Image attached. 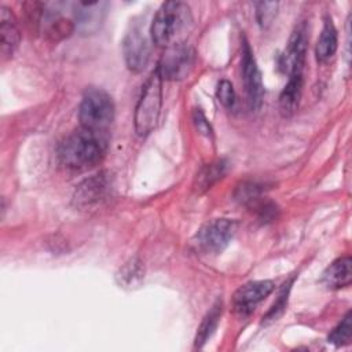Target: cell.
Segmentation results:
<instances>
[{"mask_svg":"<svg viewBox=\"0 0 352 352\" xmlns=\"http://www.w3.org/2000/svg\"><path fill=\"white\" fill-rule=\"evenodd\" d=\"M104 139L100 133L78 128L59 144L60 162L74 170H85L98 165L104 157Z\"/></svg>","mask_w":352,"mask_h":352,"instance_id":"1","label":"cell"},{"mask_svg":"<svg viewBox=\"0 0 352 352\" xmlns=\"http://www.w3.org/2000/svg\"><path fill=\"white\" fill-rule=\"evenodd\" d=\"M192 22L191 10L183 1H166L164 3L150 26V36L157 47L168 48L179 44L180 37L188 30Z\"/></svg>","mask_w":352,"mask_h":352,"instance_id":"2","label":"cell"},{"mask_svg":"<svg viewBox=\"0 0 352 352\" xmlns=\"http://www.w3.org/2000/svg\"><path fill=\"white\" fill-rule=\"evenodd\" d=\"M78 120L82 128L103 133L114 120V102L102 88H88L78 107Z\"/></svg>","mask_w":352,"mask_h":352,"instance_id":"3","label":"cell"},{"mask_svg":"<svg viewBox=\"0 0 352 352\" xmlns=\"http://www.w3.org/2000/svg\"><path fill=\"white\" fill-rule=\"evenodd\" d=\"M162 106V78L157 69L143 85L135 109V131L139 136L148 135L157 125Z\"/></svg>","mask_w":352,"mask_h":352,"instance_id":"4","label":"cell"},{"mask_svg":"<svg viewBox=\"0 0 352 352\" xmlns=\"http://www.w3.org/2000/svg\"><path fill=\"white\" fill-rule=\"evenodd\" d=\"M235 232V223L228 219H214L202 226L192 243L202 254H217L224 250Z\"/></svg>","mask_w":352,"mask_h":352,"instance_id":"5","label":"cell"},{"mask_svg":"<svg viewBox=\"0 0 352 352\" xmlns=\"http://www.w3.org/2000/svg\"><path fill=\"white\" fill-rule=\"evenodd\" d=\"M194 50L184 43H179L165 48V52L158 62L157 72L160 73L162 80H182L188 76L194 66Z\"/></svg>","mask_w":352,"mask_h":352,"instance_id":"6","label":"cell"},{"mask_svg":"<svg viewBox=\"0 0 352 352\" xmlns=\"http://www.w3.org/2000/svg\"><path fill=\"white\" fill-rule=\"evenodd\" d=\"M111 188V177L106 170L81 182L73 194V205L81 210L91 209L102 204Z\"/></svg>","mask_w":352,"mask_h":352,"instance_id":"7","label":"cell"},{"mask_svg":"<svg viewBox=\"0 0 352 352\" xmlns=\"http://www.w3.org/2000/svg\"><path fill=\"white\" fill-rule=\"evenodd\" d=\"M125 63L131 72H142L150 59V41L140 25H132L122 41Z\"/></svg>","mask_w":352,"mask_h":352,"instance_id":"8","label":"cell"},{"mask_svg":"<svg viewBox=\"0 0 352 352\" xmlns=\"http://www.w3.org/2000/svg\"><path fill=\"white\" fill-rule=\"evenodd\" d=\"M241 70H242V80L245 85V92L248 96L249 106L252 109H258L263 103L264 98V87L258 66L253 56V51L249 43L243 38L242 43V58H241Z\"/></svg>","mask_w":352,"mask_h":352,"instance_id":"9","label":"cell"},{"mask_svg":"<svg viewBox=\"0 0 352 352\" xmlns=\"http://www.w3.org/2000/svg\"><path fill=\"white\" fill-rule=\"evenodd\" d=\"M307 45H308L307 26L301 23L293 30L289 38L287 47L279 59V66L285 73H287L289 76L294 73H302L305 55H307Z\"/></svg>","mask_w":352,"mask_h":352,"instance_id":"10","label":"cell"},{"mask_svg":"<svg viewBox=\"0 0 352 352\" xmlns=\"http://www.w3.org/2000/svg\"><path fill=\"white\" fill-rule=\"evenodd\" d=\"M274 290V282L271 280H254L241 286L232 297L234 311L241 316L250 315L256 307L271 294Z\"/></svg>","mask_w":352,"mask_h":352,"instance_id":"11","label":"cell"},{"mask_svg":"<svg viewBox=\"0 0 352 352\" xmlns=\"http://www.w3.org/2000/svg\"><path fill=\"white\" fill-rule=\"evenodd\" d=\"M0 36H1V55L4 59L11 58L18 48L21 33L14 14L7 8H0Z\"/></svg>","mask_w":352,"mask_h":352,"instance_id":"12","label":"cell"},{"mask_svg":"<svg viewBox=\"0 0 352 352\" xmlns=\"http://www.w3.org/2000/svg\"><path fill=\"white\" fill-rule=\"evenodd\" d=\"M352 280V260L349 256L334 260L323 272L322 283L327 289H341L351 285Z\"/></svg>","mask_w":352,"mask_h":352,"instance_id":"13","label":"cell"},{"mask_svg":"<svg viewBox=\"0 0 352 352\" xmlns=\"http://www.w3.org/2000/svg\"><path fill=\"white\" fill-rule=\"evenodd\" d=\"M302 73H294L289 76V80L279 95V110L283 117L293 116L298 109L302 92Z\"/></svg>","mask_w":352,"mask_h":352,"instance_id":"14","label":"cell"},{"mask_svg":"<svg viewBox=\"0 0 352 352\" xmlns=\"http://www.w3.org/2000/svg\"><path fill=\"white\" fill-rule=\"evenodd\" d=\"M337 43H338L337 29L331 18H326L323 23V29L316 43V48H315V55L318 62L320 63L329 62L337 51Z\"/></svg>","mask_w":352,"mask_h":352,"instance_id":"15","label":"cell"},{"mask_svg":"<svg viewBox=\"0 0 352 352\" xmlns=\"http://www.w3.org/2000/svg\"><path fill=\"white\" fill-rule=\"evenodd\" d=\"M226 170L227 162L223 160L204 165L194 179V190L198 192H205L226 175Z\"/></svg>","mask_w":352,"mask_h":352,"instance_id":"16","label":"cell"},{"mask_svg":"<svg viewBox=\"0 0 352 352\" xmlns=\"http://www.w3.org/2000/svg\"><path fill=\"white\" fill-rule=\"evenodd\" d=\"M221 316V302H216L210 311L206 314V316L204 318V320L201 322L197 336H195V346L197 348H202L204 344L212 337V334L214 333L219 319Z\"/></svg>","mask_w":352,"mask_h":352,"instance_id":"17","label":"cell"},{"mask_svg":"<svg viewBox=\"0 0 352 352\" xmlns=\"http://www.w3.org/2000/svg\"><path fill=\"white\" fill-rule=\"evenodd\" d=\"M263 191V186L256 182H242L236 186L234 191V198L241 205L254 206L260 202Z\"/></svg>","mask_w":352,"mask_h":352,"instance_id":"18","label":"cell"},{"mask_svg":"<svg viewBox=\"0 0 352 352\" xmlns=\"http://www.w3.org/2000/svg\"><path fill=\"white\" fill-rule=\"evenodd\" d=\"M99 4H100L99 1L78 3V10L80 11L76 12V21H77V25L82 30H91L92 25H95V28L99 25L100 11L95 10Z\"/></svg>","mask_w":352,"mask_h":352,"instance_id":"19","label":"cell"},{"mask_svg":"<svg viewBox=\"0 0 352 352\" xmlns=\"http://www.w3.org/2000/svg\"><path fill=\"white\" fill-rule=\"evenodd\" d=\"M351 337H352V314L346 312V315L330 333L329 342L334 344L336 346H341V345L349 344Z\"/></svg>","mask_w":352,"mask_h":352,"instance_id":"20","label":"cell"},{"mask_svg":"<svg viewBox=\"0 0 352 352\" xmlns=\"http://www.w3.org/2000/svg\"><path fill=\"white\" fill-rule=\"evenodd\" d=\"M143 267L140 264V261L138 260H131L128 261L121 270H120V274L117 275L118 279H120V285L122 286H129L132 287L133 285L139 283L143 278Z\"/></svg>","mask_w":352,"mask_h":352,"instance_id":"21","label":"cell"},{"mask_svg":"<svg viewBox=\"0 0 352 352\" xmlns=\"http://www.w3.org/2000/svg\"><path fill=\"white\" fill-rule=\"evenodd\" d=\"M290 286H292V280H289L287 283L283 285V287L280 289L276 301L272 304V307L270 308V311L265 314V316H263V323H270L276 320L286 309L287 305V297H289V292H290Z\"/></svg>","mask_w":352,"mask_h":352,"instance_id":"22","label":"cell"},{"mask_svg":"<svg viewBox=\"0 0 352 352\" xmlns=\"http://www.w3.org/2000/svg\"><path fill=\"white\" fill-rule=\"evenodd\" d=\"M278 11V3H268V1H261L256 4V18L257 22L261 28H268L274 18L276 16Z\"/></svg>","mask_w":352,"mask_h":352,"instance_id":"23","label":"cell"},{"mask_svg":"<svg viewBox=\"0 0 352 352\" xmlns=\"http://www.w3.org/2000/svg\"><path fill=\"white\" fill-rule=\"evenodd\" d=\"M216 98L226 109H231L234 106V103H235V91H234L232 84L228 80L219 81L217 88H216Z\"/></svg>","mask_w":352,"mask_h":352,"instance_id":"24","label":"cell"},{"mask_svg":"<svg viewBox=\"0 0 352 352\" xmlns=\"http://www.w3.org/2000/svg\"><path fill=\"white\" fill-rule=\"evenodd\" d=\"M23 8H25L28 25L33 26V28H37L40 25L41 16H43V4L37 3V1L25 3Z\"/></svg>","mask_w":352,"mask_h":352,"instance_id":"25","label":"cell"},{"mask_svg":"<svg viewBox=\"0 0 352 352\" xmlns=\"http://www.w3.org/2000/svg\"><path fill=\"white\" fill-rule=\"evenodd\" d=\"M192 121H194L197 129H198L201 133H204V135H206V136H212V132H213V131H212V126H210L209 121L206 120L205 114H204L199 109H195V110H194V113H192Z\"/></svg>","mask_w":352,"mask_h":352,"instance_id":"26","label":"cell"}]
</instances>
